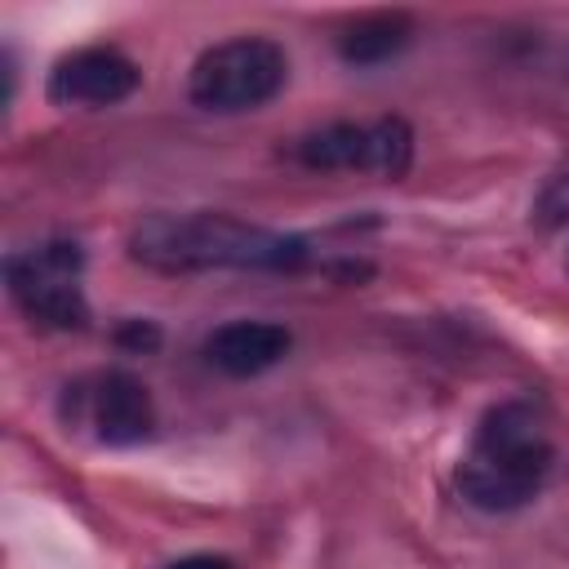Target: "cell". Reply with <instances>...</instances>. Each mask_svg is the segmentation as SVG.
<instances>
[{"mask_svg":"<svg viewBox=\"0 0 569 569\" xmlns=\"http://www.w3.org/2000/svg\"><path fill=\"white\" fill-rule=\"evenodd\" d=\"M129 253L160 271H298L316 258L302 236L267 231L227 213H156L133 227Z\"/></svg>","mask_w":569,"mask_h":569,"instance_id":"obj_1","label":"cell"},{"mask_svg":"<svg viewBox=\"0 0 569 569\" xmlns=\"http://www.w3.org/2000/svg\"><path fill=\"white\" fill-rule=\"evenodd\" d=\"M556 467V445L547 422L525 400L493 405L458 462V493L480 511H516L547 485Z\"/></svg>","mask_w":569,"mask_h":569,"instance_id":"obj_2","label":"cell"},{"mask_svg":"<svg viewBox=\"0 0 569 569\" xmlns=\"http://www.w3.org/2000/svg\"><path fill=\"white\" fill-rule=\"evenodd\" d=\"M289 76V58L276 40L267 36H236L222 44H209L187 76V93L196 107L204 111H253L262 102H271L284 89Z\"/></svg>","mask_w":569,"mask_h":569,"instance_id":"obj_3","label":"cell"},{"mask_svg":"<svg viewBox=\"0 0 569 569\" xmlns=\"http://www.w3.org/2000/svg\"><path fill=\"white\" fill-rule=\"evenodd\" d=\"M80 267L84 253L71 240H49L40 249L13 253L4 262L9 276V293L18 298V307L49 325V329H84L89 325V302L80 289Z\"/></svg>","mask_w":569,"mask_h":569,"instance_id":"obj_4","label":"cell"},{"mask_svg":"<svg viewBox=\"0 0 569 569\" xmlns=\"http://www.w3.org/2000/svg\"><path fill=\"white\" fill-rule=\"evenodd\" d=\"M298 160L307 169H365V173L400 178L413 160V133L400 116H382L373 124L333 120L298 138Z\"/></svg>","mask_w":569,"mask_h":569,"instance_id":"obj_5","label":"cell"},{"mask_svg":"<svg viewBox=\"0 0 569 569\" xmlns=\"http://www.w3.org/2000/svg\"><path fill=\"white\" fill-rule=\"evenodd\" d=\"M142 71L129 53L111 44H89L53 62L49 71V102L58 107H116L138 89Z\"/></svg>","mask_w":569,"mask_h":569,"instance_id":"obj_6","label":"cell"},{"mask_svg":"<svg viewBox=\"0 0 569 569\" xmlns=\"http://www.w3.org/2000/svg\"><path fill=\"white\" fill-rule=\"evenodd\" d=\"M293 338L271 320H227L204 338V360L227 378H258L289 356Z\"/></svg>","mask_w":569,"mask_h":569,"instance_id":"obj_7","label":"cell"},{"mask_svg":"<svg viewBox=\"0 0 569 569\" xmlns=\"http://www.w3.org/2000/svg\"><path fill=\"white\" fill-rule=\"evenodd\" d=\"M89 413H93L98 440H107V445H138L156 427V409H151L147 387L124 369H111L93 382Z\"/></svg>","mask_w":569,"mask_h":569,"instance_id":"obj_8","label":"cell"},{"mask_svg":"<svg viewBox=\"0 0 569 569\" xmlns=\"http://www.w3.org/2000/svg\"><path fill=\"white\" fill-rule=\"evenodd\" d=\"M409 40H413V22L405 13H369L338 36V53L351 67H373V62L396 58Z\"/></svg>","mask_w":569,"mask_h":569,"instance_id":"obj_9","label":"cell"},{"mask_svg":"<svg viewBox=\"0 0 569 569\" xmlns=\"http://www.w3.org/2000/svg\"><path fill=\"white\" fill-rule=\"evenodd\" d=\"M538 222H547V227L569 222V173H556L547 182V191L538 196Z\"/></svg>","mask_w":569,"mask_h":569,"instance_id":"obj_10","label":"cell"},{"mask_svg":"<svg viewBox=\"0 0 569 569\" xmlns=\"http://www.w3.org/2000/svg\"><path fill=\"white\" fill-rule=\"evenodd\" d=\"M164 569H236L227 556H209V551H200V556H182V560H173V565H164Z\"/></svg>","mask_w":569,"mask_h":569,"instance_id":"obj_11","label":"cell"}]
</instances>
